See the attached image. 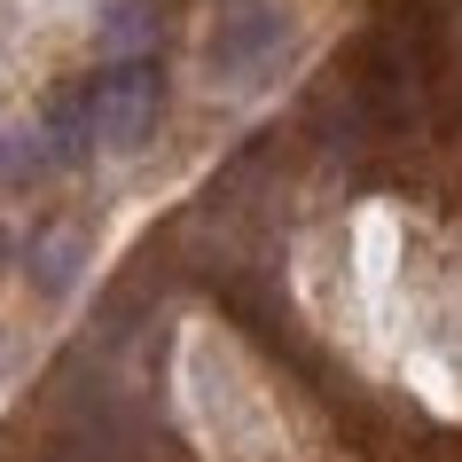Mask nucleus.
Listing matches in <instances>:
<instances>
[{
	"label": "nucleus",
	"instance_id": "obj_2",
	"mask_svg": "<svg viewBox=\"0 0 462 462\" xmlns=\"http://www.w3.org/2000/svg\"><path fill=\"white\" fill-rule=\"evenodd\" d=\"M282 48H291V16H282V8H267V0H244V8L219 24V40H212V79L251 87V79L267 71Z\"/></svg>",
	"mask_w": 462,
	"mask_h": 462
},
{
	"label": "nucleus",
	"instance_id": "obj_1",
	"mask_svg": "<svg viewBox=\"0 0 462 462\" xmlns=\"http://www.w3.org/2000/svg\"><path fill=\"white\" fill-rule=\"evenodd\" d=\"M157 63L149 55H110L87 87H79V110H87V134L95 149H142L149 125H157Z\"/></svg>",
	"mask_w": 462,
	"mask_h": 462
},
{
	"label": "nucleus",
	"instance_id": "obj_3",
	"mask_svg": "<svg viewBox=\"0 0 462 462\" xmlns=\"http://www.w3.org/2000/svg\"><path fill=\"white\" fill-rule=\"evenodd\" d=\"M79 236H48V244H32V259H24V274L40 282V298H63L71 291V274H79Z\"/></svg>",
	"mask_w": 462,
	"mask_h": 462
},
{
	"label": "nucleus",
	"instance_id": "obj_4",
	"mask_svg": "<svg viewBox=\"0 0 462 462\" xmlns=\"http://www.w3.org/2000/svg\"><path fill=\"white\" fill-rule=\"evenodd\" d=\"M0 267H8V236H0Z\"/></svg>",
	"mask_w": 462,
	"mask_h": 462
}]
</instances>
